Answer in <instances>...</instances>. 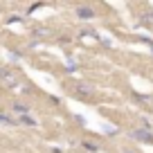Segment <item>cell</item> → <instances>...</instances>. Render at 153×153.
<instances>
[{
    "mask_svg": "<svg viewBox=\"0 0 153 153\" xmlns=\"http://www.w3.org/2000/svg\"><path fill=\"white\" fill-rule=\"evenodd\" d=\"M20 122H23V124H27V126H36V122H34L29 115H23V117H20Z\"/></svg>",
    "mask_w": 153,
    "mask_h": 153,
    "instance_id": "5",
    "label": "cell"
},
{
    "mask_svg": "<svg viewBox=\"0 0 153 153\" xmlns=\"http://www.w3.org/2000/svg\"><path fill=\"white\" fill-rule=\"evenodd\" d=\"M133 137L135 140H142V142H153V135L146 133V131H133Z\"/></svg>",
    "mask_w": 153,
    "mask_h": 153,
    "instance_id": "3",
    "label": "cell"
},
{
    "mask_svg": "<svg viewBox=\"0 0 153 153\" xmlns=\"http://www.w3.org/2000/svg\"><path fill=\"white\" fill-rule=\"evenodd\" d=\"M0 81L5 83L7 88H16L18 86V79H16V74L11 70H7V68H0Z\"/></svg>",
    "mask_w": 153,
    "mask_h": 153,
    "instance_id": "1",
    "label": "cell"
},
{
    "mask_svg": "<svg viewBox=\"0 0 153 153\" xmlns=\"http://www.w3.org/2000/svg\"><path fill=\"white\" fill-rule=\"evenodd\" d=\"M11 110H14V113H18L20 115V117H23V115H27V106H25V104H20V101H16V104H11Z\"/></svg>",
    "mask_w": 153,
    "mask_h": 153,
    "instance_id": "4",
    "label": "cell"
},
{
    "mask_svg": "<svg viewBox=\"0 0 153 153\" xmlns=\"http://www.w3.org/2000/svg\"><path fill=\"white\" fill-rule=\"evenodd\" d=\"M76 16L81 20H90L92 16H95V11H92L90 7H79V9H76Z\"/></svg>",
    "mask_w": 153,
    "mask_h": 153,
    "instance_id": "2",
    "label": "cell"
},
{
    "mask_svg": "<svg viewBox=\"0 0 153 153\" xmlns=\"http://www.w3.org/2000/svg\"><path fill=\"white\" fill-rule=\"evenodd\" d=\"M124 153H133V151H124Z\"/></svg>",
    "mask_w": 153,
    "mask_h": 153,
    "instance_id": "8",
    "label": "cell"
},
{
    "mask_svg": "<svg viewBox=\"0 0 153 153\" xmlns=\"http://www.w3.org/2000/svg\"><path fill=\"white\" fill-rule=\"evenodd\" d=\"M34 34H36V36L41 38V36H48L50 32H48V29H43V27H38V29H36V32H34Z\"/></svg>",
    "mask_w": 153,
    "mask_h": 153,
    "instance_id": "7",
    "label": "cell"
},
{
    "mask_svg": "<svg viewBox=\"0 0 153 153\" xmlns=\"http://www.w3.org/2000/svg\"><path fill=\"white\" fill-rule=\"evenodd\" d=\"M0 122H2V124H16V122H14V117H7V115H2V113H0Z\"/></svg>",
    "mask_w": 153,
    "mask_h": 153,
    "instance_id": "6",
    "label": "cell"
}]
</instances>
